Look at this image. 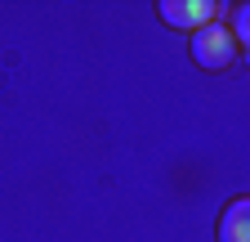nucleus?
Wrapping results in <instances>:
<instances>
[{
	"label": "nucleus",
	"mask_w": 250,
	"mask_h": 242,
	"mask_svg": "<svg viewBox=\"0 0 250 242\" xmlns=\"http://www.w3.org/2000/svg\"><path fill=\"white\" fill-rule=\"evenodd\" d=\"M219 242H250V197H232L219 216Z\"/></svg>",
	"instance_id": "nucleus-3"
},
{
	"label": "nucleus",
	"mask_w": 250,
	"mask_h": 242,
	"mask_svg": "<svg viewBox=\"0 0 250 242\" xmlns=\"http://www.w3.org/2000/svg\"><path fill=\"white\" fill-rule=\"evenodd\" d=\"M161 18L170 27H192V32H201V27H210L219 18V5L214 0H161Z\"/></svg>",
	"instance_id": "nucleus-2"
},
{
	"label": "nucleus",
	"mask_w": 250,
	"mask_h": 242,
	"mask_svg": "<svg viewBox=\"0 0 250 242\" xmlns=\"http://www.w3.org/2000/svg\"><path fill=\"white\" fill-rule=\"evenodd\" d=\"M192 58H197L201 68H210V72H224L232 58H237V36H232V27L210 23V27H201V32H192Z\"/></svg>",
	"instance_id": "nucleus-1"
},
{
	"label": "nucleus",
	"mask_w": 250,
	"mask_h": 242,
	"mask_svg": "<svg viewBox=\"0 0 250 242\" xmlns=\"http://www.w3.org/2000/svg\"><path fill=\"white\" fill-rule=\"evenodd\" d=\"M246 63H250V54H246Z\"/></svg>",
	"instance_id": "nucleus-5"
},
{
	"label": "nucleus",
	"mask_w": 250,
	"mask_h": 242,
	"mask_svg": "<svg viewBox=\"0 0 250 242\" xmlns=\"http://www.w3.org/2000/svg\"><path fill=\"white\" fill-rule=\"evenodd\" d=\"M232 36L250 49V5H241V9H237V18H232Z\"/></svg>",
	"instance_id": "nucleus-4"
}]
</instances>
